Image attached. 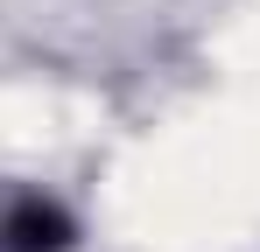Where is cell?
Wrapping results in <instances>:
<instances>
[{
    "mask_svg": "<svg viewBox=\"0 0 260 252\" xmlns=\"http://www.w3.org/2000/svg\"><path fill=\"white\" fill-rule=\"evenodd\" d=\"M78 217L36 182H0V252H71Z\"/></svg>",
    "mask_w": 260,
    "mask_h": 252,
    "instance_id": "cell-1",
    "label": "cell"
}]
</instances>
